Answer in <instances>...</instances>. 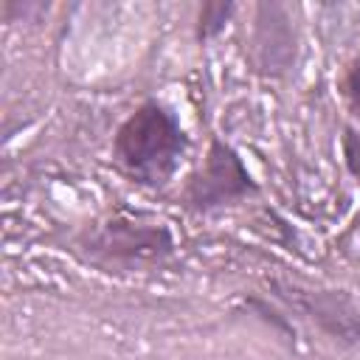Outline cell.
<instances>
[{"instance_id":"cell-2","label":"cell","mask_w":360,"mask_h":360,"mask_svg":"<svg viewBox=\"0 0 360 360\" xmlns=\"http://www.w3.org/2000/svg\"><path fill=\"white\" fill-rule=\"evenodd\" d=\"M253 191H256V183H253L250 172L245 169L242 158L228 143L214 138L205 152L202 166L186 180L183 200L188 208L214 211V208L231 205Z\"/></svg>"},{"instance_id":"cell-7","label":"cell","mask_w":360,"mask_h":360,"mask_svg":"<svg viewBox=\"0 0 360 360\" xmlns=\"http://www.w3.org/2000/svg\"><path fill=\"white\" fill-rule=\"evenodd\" d=\"M340 93H343L352 115L360 121V56L346 68V73L340 79Z\"/></svg>"},{"instance_id":"cell-1","label":"cell","mask_w":360,"mask_h":360,"mask_svg":"<svg viewBox=\"0 0 360 360\" xmlns=\"http://www.w3.org/2000/svg\"><path fill=\"white\" fill-rule=\"evenodd\" d=\"M188 138L177 115L160 101L141 104L115 132L112 158L121 172L141 186H163L177 172Z\"/></svg>"},{"instance_id":"cell-6","label":"cell","mask_w":360,"mask_h":360,"mask_svg":"<svg viewBox=\"0 0 360 360\" xmlns=\"http://www.w3.org/2000/svg\"><path fill=\"white\" fill-rule=\"evenodd\" d=\"M233 8H236L233 3H202L200 17H197V37L202 42L211 39V37H217L225 28V22L231 20Z\"/></svg>"},{"instance_id":"cell-4","label":"cell","mask_w":360,"mask_h":360,"mask_svg":"<svg viewBox=\"0 0 360 360\" xmlns=\"http://www.w3.org/2000/svg\"><path fill=\"white\" fill-rule=\"evenodd\" d=\"M253 59L264 76H284L295 65V31L284 6L278 3L256 6Z\"/></svg>"},{"instance_id":"cell-3","label":"cell","mask_w":360,"mask_h":360,"mask_svg":"<svg viewBox=\"0 0 360 360\" xmlns=\"http://www.w3.org/2000/svg\"><path fill=\"white\" fill-rule=\"evenodd\" d=\"M82 245L104 264H143L163 259L172 250V236L160 222L110 219L93 228Z\"/></svg>"},{"instance_id":"cell-5","label":"cell","mask_w":360,"mask_h":360,"mask_svg":"<svg viewBox=\"0 0 360 360\" xmlns=\"http://www.w3.org/2000/svg\"><path fill=\"white\" fill-rule=\"evenodd\" d=\"M284 298L295 304L298 309H304L332 338H340L346 343L360 338V315L349 304V298L338 292H326V290H298V287L287 290Z\"/></svg>"},{"instance_id":"cell-8","label":"cell","mask_w":360,"mask_h":360,"mask_svg":"<svg viewBox=\"0 0 360 360\" xmlns=\"http://www.w3.org/2000/svg\"><path fill=\"white\" fill-rule=\"evenodd\" d=\"M343 160L352 177L360 183V132L357 129H346L343 135Z\"/></svg>"}]
</instances>
